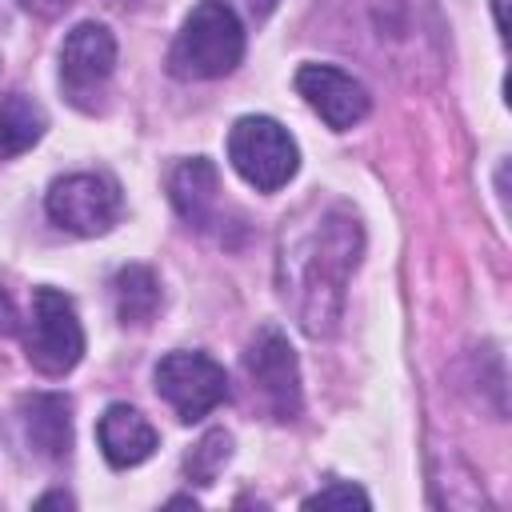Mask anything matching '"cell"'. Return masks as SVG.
Listing matches in <instances>:
<instances>
[{"instance_id":"6da1fadb","label":"cell","mask_w":512,"mask_h":512,"mask_svg":"<svg viewBox=\"0 0 512 512\" xmlns=\"http://www.w3.org/2000/svg\"><path fill=\"white\" fill-rule=\"evenodd\" d=\"M364 252V232L352 208L332 204L280 248V292L308 336H328L344 312V288Z\"/></svg>"},{"instance_id":"7a4b0ae2","label":"cell","mask_w":512,"mask_h":512,"mask_svg":"<svg viewBox=\"0 0 512 512\" xmlns=\"http://www.w3.org/2000/svg\"><path fill=\"white\" fill-rule=\"evenodd\" d=\"M244 60V24L224 0H200L172 48H168V72L176 80H216L228 76Z\"/></svg>"},{"instance_id":"3957f363","label":"cell","mask_w":512,"mask_h":512,"mask_svg":"<svg viewBox=\"0 0 512 512\" xmlns=\"http://www.w3.org/2000/svg\"><path fill=\"white\" fill-rule=\"evenodd\" d=\"M24 352L28 364L44 376H68L84 356V324L76 316L72 296L60 288H36L28 324H24Z\"/></svg>"},{"instance_id":"277c9868","label":"cell","mask_w":512,"mask_h":512,"mask_svg":"<svg viewBox=\"0 0 512 512\" xmlns=\"http://www.w3.org/2000/svg\"><path fill=\"white\" fill-rule=\"evenodd\" d=\"M228 160L256 192H280L300 168V148L280 120L240 116L228 132Z\"/></svg>"},{"instance_id":"5b68a950","label":"cell","mask_w":512,"mask_h":512,"mask_svg":"<svg viewBox=\"0 0 512 512\" xmlns=\"http://www.w3.org/2000/svg\"><path fill=\"white\" fill-rule=\"evenodd\" d=\"M152 380H156V392L164 396V404L184 424L204 420L212 408H220L228 400V372L208 352H168V356H160Z\"/></svg>"},{"instance_id":"8992f818","label":"cell","mask_w":512,"mask_h":512,"mask_svg":"<svg viewBox=\"0 0 512 512\" xmlns=\"http://www.w3.org/2000/svg\"><path fill=\"white\" fill-rule=\"evenodd\" d=\"M120 184L104 172H72L52 180L44 208L52 216V224H60L64 232L76 236H100L116 224L120 216Z\"/></svg>"},{"instance_id":"52a82bcc","label":"cell","mask_w":512,"mask_h":512,"mask_svg":"<svg viewBox=\"0 0 512 512\" xmlns=\"http://www.w3.org/2000/svg\"><path fill=\"white\" fill-rule=\"evenodd\" d=\"M244 372L252 380V388L260 392V400L268 404V412L276 420H292L300 416V364L296 352L288 344V336L280 328H260L244 352Z\"/></svg>"},{"instance_id":"ba28073f","label":"cell","mask_w":512,"mask_h":512,"mask_svg":"<svg viewBox=\"0 0 512 512\" xmlns=\"http://www.w3.org/2000/svg\"><path fill=\"white\" fill-rule=\"evenodd\" d=\"M112 68H116V36L104 24L84 20L64 36L60 88L76 108H96V96L104 92Z\"/></svg>"},{"instance_id":"9c48e42d","label":"cell","mask_w":512,"mask_h":512,"mask_svg":"<svg viewBox=\"0 0 512 512\" xmlns=\"http://www.w3.org/2000/svg\"><path fill=\"white\" fill-rule=\"evenodd\" d=\"M296 92H300L304 104H308L328 128H336V132H348V128L360 124V120L368 116V108H372L368 88H364L352 72H344V68H336V64H300V68H296Z\"/></svg>"},{"instance_id":"30bf717a","label":"cell","mask_w":512,"mask_h":512,"mask_svg":"<svg viewBox=\"0 0 512 512\" xmlns=\"http://www.w3.org/2000/svg\"><path fill=\"white\" fill-rule=\"evenodd\" d=\"M20 432L24 444L40 460H68L72 452V400L64 392H32L20 400Z\"/></svg>"},{"instance_id":"8fae6325","label":"cell","mask_w":512,"mask_h":512,"mask_svg":"<svg viewBox=\"0 0 512 512\" xmlns=\"http://www.w3.org/2000/svg\"><path fill=\"white\" fill-rule=\"evenodd\" d=\"M96 440L112 468H136L160 448L156 428L132 404H108L104 416L96 420Z\"/></svg>"},{"instance_id":"7c38bea8","label":"cell","mask_w":512,"mask_h":512,"mask_svg":"<svg viewBox=\"0 0 512 512\" xmlns=\"http://www.w3.org/2000/svg\"><path fill=\"white\" fill-rule=\"evenodd\" d=\"M168 200L180 212V220H188V228L208 232L216 224V208H220V172L208 156H192L180 160L168 176Z\"/></svg>"},{"instance_id":"4fadbf2b","label":"cell","mask_w":512,"mask_h":512,"mask_svg":"<svg viewBox=\"0 0 512 512\" xmlns=\"http://www.w3.org/2000/svg\"><path fill=\"white\" fill-rule=\"evenodd\" d=\"M112 300H116L120 324L144 328L160 312V280H156V272L148 264H124L112 276Z\"/></svg>"},{"instance_id":"5bb4252c","label":"cell","mask_w":512,"mask_h":512,"mask_svg":"<svg viewBox=\"0 0 512 512\" xmlns=\"http://www.w3.org/2000/svg\"><path fill=\"white\" fill-rule=\"evenodd\" d=\"M44 128H48L44 108L32 96H24V92L4 96L0 100V160L28 152L44 136Z\"/></svg>"},{"instance_id":"9a60e30c","label":"cell","mask_w":512,"mask_h":512,"mask_svg":"<svg viewBox=\"0 0 512 512\" xmlns=\"http://www.w3.org/2000/svg\"><path fill=\"white\" fill-rule=\"evenodd\" d=\"M228 456H232V436H228L224 428H212V432H204V436L196 440V448L184 456V472H188V480H196V484H212V480L220 476V468L228 464Z\"/></svg>"},{"instance_id":"2e32d148","label":"cell","mask_w":512,"mask_h":512,"mask_svg":"<svg viewBox=\"0 0 512 512\" xmlns=\"http://www.w3.org/2000/svg\"><path fill=\"white\" fill-rule=\"evenodd\" d=\"M368 508V492L364 488H356V484H324L320 492H312L308 500H304V508Z\"/></svg>"},{"instance_id":"e0dca14e","label":"cell","mask_w":512,"mask_h":512,"mask_svg":"<svg viewBox=\"0 0 512 512\" xmlns=\"http://www.w3.org/2000/svg\"><path fill=\"white\" fill-rule=\"evenodd\" d=\"M12 332H20V312H16L12 296L0 292V336H12Z\"/></svg>"},{"instance_id":"ac0fdd59","label":"cell","mask_w":512,"mask_h":512,"mask_svg":"<svg viewBox=\"0 0 512 512\" xmlns=\"http://www.w3.org/2000/svg\"><path fill=\"white\" fill-rule=\"evenodd\" d=\"M68 4H72V0H20V8H28L32 16H44V20L60 16V12H64Z\"/></svg>"},{"instance_id":"d6986e66","label":"cell","mask_w":512,"mask_h":512,"mask_svg":"<svg viewBox=\"0 0 512 512\" xmlns=\"http://www.w3.org/2000/svg\"><path fill=\"white\" fill-rule=\"evenodd\" d=\"M52 504H56V508H72L76 500H72L68 492H48V496H40V500H36V508H52Z\"/></svg>"},{"instance_id":"ffe728a7","label":"cell","mask_w":512,"mask_h":512,"mask_svg":"<svg viewBox=\"0 0 512 512\" xmlns=\"http://www.w3.org/2000/svg\"><path fill=\"white\" fill-rule=\"evenodd\" d=\"M248 8H252V16H256V20H264V16L276 8V0H248Z\"/></svg>"}]
</instances>
